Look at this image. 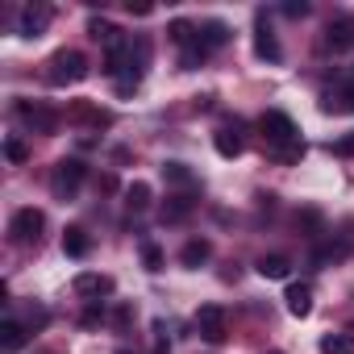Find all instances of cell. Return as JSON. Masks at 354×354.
<instances>
[{"mask_svg":"<svg viewBox=\"0 0 354 354\" xmlns=\"http://www.w3.org/2000/svg\"><path fill=\"white\" fill-rule=\"evenodd\" d=\"M88 80V59L80 50H59L50 63H46V84L55 88H67V84H80Z\"/></svg>","mask_w":354,"mask_h":354,"instance_id":"6da1fadb","label":"cell"},{"mask_svg":"<svg viewBox=\"0 0 354 354\" xmlns=\"http://www.w3.org/2000/svg\"><path fill=\"white\" fill-rule=\"evenodd\" d=\"M259 129H263V138H267V146H271L275 154L300 142V129H296V121H292L288 113H275V109L259 117Z\"/></svg>","mask_w":354,"mask_h":354,"instance_id":"7a4b0ae2","label":"cell"},{"mask_svg":"<svg viewBox=\"0 0 354 354\" xmlns=\"http://www.w3.org/2000/svg\"><path fill=\"white\" fill-rule=\"evenodd\" d=\"M84 175H88V167H84L80 158H63V162L55 167V175H50V192H55L59 201H71V196L80 192V184H84Z\"/></svg>","mask_w":354,"mask_h":354,"instance_id":"3957f363","label":"cell"},{"mask_svg":"<svg viewBox=\"0 0 354 354\" xmlns=\"http://www.w3.org/2000/svg\"><path fill=\"white\" fill-rule=\"evenodd\" d=\"M42 225H46L42 209H17L13 221H9V234H13V242H38Z\"/></svg>","mask_w":354,"mask_h":354,"instance_id":"277c9868","label":"cell"},{"mask_svg":"<svg viewBox=\"0 0 354 354\" xmlns=\"http://www.w3.org/2000/svg\"><path fill=\"white\" fill-rule=\"evenodd\" d=\"M196 329H201V337L205 342H225V308L221 304H201V313H196Z\"/></svg>","mask_w":354,"mask_h":354,"instance_id":"5b68a950","label":"cell"},{"mask_svg":"<svg viewBox=\"0 0 354 354\" xmlns=\"http://www.w3.org/2000/svg\"><path fill=\"white\" fill-rule=\"evenodd\" d=\"M50 5H26L21 9V21H17V30H21V38H42L46 34V26H50Z\"/></svg>","mask_w":354,"mask_h":354,"instance_id":"8992f818","label":"cell"},{"mask_svg":"<svg viewBox=\"0 0 354 354\" xmlns=\"http://www.w3.org/2000/svg\"><path fill=\"white\" fill-rule=\"evenodd\" d=\"M254 55L267 59V63H279V59H283V50H279L275 34H271V26H267V13L254 17Z\"/></svg>","mask_w":354,"mask_h":354,"instance_id":"52a82bcc","label":"cell"},{"mask_svg":"<svg viewBox=\"0 0 354 354\" xmlns=\"http://www.w3.org/2000/svg\"><path fill=\"white\" fill-rule=\"evenodd\" d=\"M17 117H21L30 129H38V133H55V125H59V117H55L50 109L30 104V100H21V104H17Z\"/></svg>","mask_w":354,"mask_h":354,"instance_id":"ba28073f","label":"cell"},{"mask_svg":"<svg viewBox=\"0 0 354 354\" xmlns=\"http://www.w3.org/2000/svg\"><path fill=\"white\" fill-rule=\"evenodd\" d=\"M354 46V21L342 17V21H329L325 26V50H350Z\"/></svg>","mask_w":354,"mask_h":354,"instance_id":"9c48e42d","label":"cell"},{"mask_svg":"<svg viewBox=\"0 0 354 354\" xmlns=\"http://www.w3.org/2000/svg\"><path fill=\"white\" fill-rule=\"evenodd\" d=\"M213 146H217L221 158H238V154L246 150V142H242V125H225V129H217Z\"/></svg>","mask_w":354,"mask_h":354,"instance_id":"30bf717a","label":"cell"},{"mask_svg":"<svg viewBox=\"0 0 354 354\" xmlns=\"http://www.w3.org/2000/svg\"><path fill=\"white\" fill-rule=\"evenodd\" d=\"M80 296H109L113 292V279L109 275H96V271H84V275H75V283H71Z\"/></svg>","mask_w":354,"mask_h":354,"instance_id":"8fae6325","label":"cell"},{"mask_svg":"<svg viewBox=\"0 0 354 354\" xmlns=\"http://www.w3.org/2000/svg\"><path fill=\"white\" fill-rule=\"evenodd\" d=\"M321 109L325 113H354V84H342L333 92H325L321 96Z\"/></svg>","mask_w":354,"mask_h":354,"instance_id":"7c38bea8","label":"cell"},{"mask_svg":"<svg viewBox=\"0 0 354 354\" xmlns=\"http://www.w3.org/2000/svg\"><path fill=\"white\" fill-rule=\"evenodd\" d=\"M283 300H288V313H292V317H308V313H313V288H308V283H292Z\"/></svg>","mask_w":354,"mask_h":354,"instance_id":"4fadbf2b","label":"cell"},{"mask_svg":"<svg viewBox=\"0 0 354 354\" xmlns=\"http://www.w3.org/2000/svg\"><path fill=\"white\" fill-rule=\"evenodd\" d=\"M92 250V242H88V230L84 225H67V234H63V254H71V259H84Z\"/></svg>","mask_w":354,"mask_h":354,"instance_id":"5bb4252c","label":"cell"},{"mask_svg":"<svg viewBox=\"0 0 354 354\" xmlns=\"http://www.w3.org/2000/svg\"><path fill=\"white\" fill-rule=\"evenodd\" d=\"M21 346H26V325L5 321V325H0V354H17Z\"/></svg>","mask_w":354,"mask_h":354,"instance_id":"9a60e30c","label":"cell"},{"mask_svg":"<svg viewBox=\"0 0 354 354\" xmlns=\"http://www.w3.org/2000/svg\"><path fill=\"white\" fill-rule=\"evenodd\" d=\"M88 34H92L96 42H104V50H109L113 42H121V38H125V34H121L113 21H104V17H92V21H88Z\"/></svg>","mask_w":354,"mask_h":354,"instance_id":"2e32d148","label":"cell"},{"mask_svg":"<svg viewBox=\"0 0 354 354\" xmlns=\"http://www.w3.org/2000/svg\"><path fill=\"white\" fill-rule=\"evenodd\" d=\"M209 254H213L209 238H192V242H188V246L180 250V263H184V267H201V263H205Z\"/></svg>","mask_w":354,"mask_h":354,"instance_id":"e0dca14e","label":"cell"},{"mask_svg":"<svg viewBox=\"0 0 354 354\" xmlns=\"http://www.w3.org/2000/svg\"><path fill=\"white\" fill-rule=\"evenodd\" d=\"M288 271H292V263L283 254H263L259 259V275L263 279H288Z\"/></svg>","mask_w":354,"mask_h":354,"instance_id":"ac0fdd59","label":"cell"},{"mask_svg":"<svg viewBox=\"0 0 354 354\" xmlns=\"http://www.w3.org/2000/svg\"><path fill=\"white\" fill-rule=\"evenodd\" d=\"M201 42H205L209 50L225 46V42H230V26H225V21H205V26H201Z\"/></svg>","mask_w":354,"mask_h":354,"instance_id":"d6986e66","label":"cell"},{"mask_svg":"<svg viewBox=\"0 0 354 354\" xmlns=\"http://www.w3.org/2000/svg\"><path fill=\"white\" fill-rule=\"evenodd\" d=\"M321 354H354V333H325Z\"/></svg>","mask_w":354,"mask_h":354,"instance_id":"ffe728a7","label":"cell"},{"mask_svg":"<svg viewBox=\"0 0 354 354\" xmlns=\"http://www.w3.org/2000/svg\"><path fill=\"white\" fill-rule=\"evenodd\" d=\"M162 175H167V184H175V188H192V180H196V175L188 171V162H162Z\"/></svg>","mask_w":354,"mask_h":354,"instance_id":"44dd1931","label":"cell"},{"mask_svg":"<svg viewBox=\"0 0 354 354\" xmlns=\"http://www.w3.org/2000/svg\"><path fill=\"white\" fill-rule=\"evenodd\" d=\"M167 34H171V42H175V46H192V42L201 38V30H196L192 21H171V30H167Z\"/></svg>","mask_w":354,"mask_h":354,"instance_id":"7402d4cb","label":"cell"},{"mask_svg":"<svg viewBox=\"0 0 354 354\" xmlns=\"http://www.w3.org/2000/svg\"><path fill=\"white\" fill-rule=\"evenodd\" d=\"M205 59H209V46H205V42L196 38L192 46H184V55H180V67H184V71H196V67H201Z\"/></svg>","mask_w":354,"mask_h":354,"instance_id":"603a6c76","label":"cell"},{"mask_svg":"<svg viewBox=\"0 0 354 354\" xmlns=\"http://www.w3.org/2000/svg\"><path fill=\"white\" fill-rule=\"evenodd\" d=\"M125 205H129L133 213H142V209L150 205V184H142V180L129 184V188H125Z\"/></svg>","mask_w":354,"mask_h":354,"instance_id":"cb8c5ba5","label":"cell"},{"mask_svg":"<svg viewBox=\"0 0 354 354\" xmlns=\"http://www.w3.org/2000/svg\"><path fill=\"white\" fill-rule=\"evenodd\" d=\"M188 213H192V201L188 196H171L167 209H162V221H184Z\"/></svg>","mask_w":354,"mask_h":354,"instance_id":"d4e9b609","label":"cell"},{"mask_svg":"<svg viewBox=\"0 0 354 354\" xmlns=\"http://www.w3.org/2000/svg\"><path fill=\"white\" fill-rule=\"evenodd\" d=\"M5 158H9V162H26V158H30V150H26V142H17V138H9V142H5Z\"/></svg>","mask_w":354,"mask_h":354,"instance_id":"484cf974","label":"cell"},{"mask_svg":"<svg viewBox=\"0 0 354 354\" xmlns=\"http://www.w3.org/2000/svg\"><path fill=\"white\" fill-rule=\"evenodd\" d=\"M142 263H146V271H162V250L158 246H142Z\"/></svg>","mask_w":354,"mask_h":354,"instance_id":"4316f807","label":"cell"},{"mask_svg":"<svg viewBox=\"0 0 354 354\" xmlns=\"http://www.w3.org/2000/svg\"><path fill=\"white\" fill-rule=\"evenodd\" d=\"M329 150H333L337 158H350V154H354V133H346V138H337V142H333Z\"/></svg>","mask_w":354,"mask_h":354,"instance_id":"83f0119b","label":"cell"},{"mask_svg":"<svg viewBox=\"0 0 354 354\" xmlns=\"http://www.w3.org/2000/svg\"><path fill=\"white\" fill-rule=\"evenodd\" d=\"M80 321H84V325H96V321H104V304H100V300H96V304H88V313H84Z\"/></svg>","mask_w":354,"mask_h":354,"instance_id":"f1b7e54d","label":"cell"},{"mask_svg":"<svg viewBox=\"0 0 354 354\" xmlns=\"http://www.w3.org/2000/svg\"><path fill=\"white\" fill-rule=\"evenodd\" d=\"M129 317H133V308H125V304L113 308V325H129Z\"/></svg>","mask_w":354,"mask_h":354,"instance_id":"f546056e","label":"cell"},{"mask_svg":"<svg viewBox=\"0 0 354 354\" xmlns=\"http://www.w3.org/2000/svg\"><path fill=\"white\" fill-rule=\"evenodd\" d=\"M125 9H129L133 17H150V13H154V5H133V0H129V5H125Z\"/></svg>","mask_w":354,"mask_h":354,"instance_id":"4dcf8cb0","label":"cell"},{"mask_svg":"<svg viewBox=\"0 0 354 354\" xmlns=\"http://www.w3.org/2000/svg\"><path fill=\"white\" fill-rule=\"evenodd\" d=\"M283 13H288V17H304L308 5H304V0H300V5H283Z\"/></svg>","mask_w":354,"mask_h":354,"instance_id":"1f68e13d","label":"cell"},{"mask_svg":"<svg viewBox=\"0 0 354 354\" xmlns=\"http://www.w3.org/2000/svg\"><path fill=\"white\" fill-rule=\"evenodd\" d=\"M117 354H129V350H117Z\"/></svg>","mask_w":354,"mask_h":354,"instance_id":"d6a6232c","label":"cell"},{"mask_svg":"<svg viewBox=\"0 0 354 354\" xmlns=\"http://www.w3.org/2000/svg\"><path fill=\"white\" fill-rule=\"evenodd\" d=\"M271 354H275V350H271Z\"/></svg>","mask_w":354,"mask_h":354,"instance_id":"836d02e7","label":"cell"}]
</instances>
